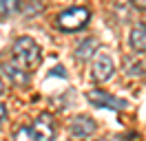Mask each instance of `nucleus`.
<instances>
[{
	"label": "nucleus",
	"mask_w": 146,
	"mask_h": 141,
	"mask_svg": "<svg viewBox=\"0 0 146 141\" xmlns=\"http://www.w3.org/2000/svg\"><path fill=\"white\" fill-rule=\"evenodd\" d=\"M93 132H95V121H93L91 117H86V115H78V117H73L71 119V134L73 137H91Z\"/></svg>",
	"instance_id": "423d86ee"
},
{
	"label": "nucleus",
	"mask_w": 146,
	"mask_h": 141,
	"mask_svg": "<svg viewBox=\"0 0 146 141\" xmlns=\"http://www.w3.org/2000/svg\"><path fill=\"white\" fill-rule=\"evenodd\" d=\"M18 9H22V5L16 2V0H0V16L13 13V11H18Z\"/></svg>",
	"instance_id": "9d476101"
},
{
	"label": "nucleus",
	"mask_w": 146,
	"mask_h": 141,
	"mask_svg": "<svg viewBox=\"0 0 146 141\" xmlns=\"http://www.w3.org/2000/svg\"><path fill=\"white\" fill-rule=\"evenodd\" d=\"M98 49V40L95 38H89V40H84L78 49H75V55H78V60H89L93 53Z\"/></svg>",
	"instance_id": "1a4fd4ad"
},
{
	"label": "nucleus",
	"mask_w": 146,
	"mask_h": 141,
	"mask_svg": "<svg viewBox=\"0 0 146 141\" xmlns=\"http://www.w3.org/2000/svg\"><path fill=\"white\" fill-rule=\"evenodd\" d=\"M113 57H111V53L106 51H98L95 53V57H93V79L95 82H109L113 77Z\"/></svg>",
	"instance_id": "20e7f679"
},
{
	"label": "nucleus",
	"mask_w": 146,
	"mask_h": 141,
	"mask_svg": "<svg viewBox=\"0 0 146 141\" xmlns=\"http://www.w3.org/2000/svg\"><path fill=\"white\" fill-rule=\"evenodd\" d=\"M89 20H91V11L86 7H71V9H64L58 16L55 24L62 31H80L89 24Z\"/></svg>",
	"instance_id": "7ed1b4c3"
},
{
	"label": "nucleus",
	"mask_w": 146,
	"mask_h": 141,
	"mask_svg": "<svg viewBox=\"0 0 146 141\" xmlns=\"http://www.w3.org/2000/svg\"><path fill=\"white\" fill-rule=\"evenodd\" d=\"M133 5H135L137 9H146V0H144V2H142V0H135V2H133Z\"/></svg>",
	"instance_id": "f8f14e48"
},
{
	"label": "nucleus",
	"mask_w": 146,
	"mask_h": 141,
	"mask_svg": "<svg viewBox=\"0 0 146 141\" xmlns=\"http://www.w3.org/2000/svg\"><path fill=\"white\" fill-rule=\"evenodd\" d=\"M58 134V126L51 115L42 113L38 117L33 126L29 128H18L13 132V141H53Z\"/></svg>",
	"instance_id": "f257e3e1"
},
{
	"label": "nucleus",
	"mask_w": 146,
	"mask_h": 141,
	"mask_svg": "<svg viewBox=\"0 0 146 141\" xmlns=\"http://www.w3.org/2000/svg\"><path fill=\"white\" fill-rule=\"evenodd\" d=\"M95 141H109V139H95Z\"/></svg>",
	"instance_id": "4468645a"
},
{
	"label": "nucleus",
	"mask_w": 146,
	"mask_h": 141,
	"mask_svg": "<svg viewBox=\"0 0 146 141\" xmlns=\"http://www.w3.org/2000/svg\"><path fill=\"white\" fill-rule=\"evenodd\" d=\"M7 119V106L5 104H0V126H2V121Z\"/></svg>",
	"instance_id": "9b49d317"
},
{
	"label": "nucleus",
	"mask_w": 146,
	"mask_h": 141,
	"mask_svg": "<svg viewBox=\"0 0 146 141\" xmlns=\"http://www.w3.org/2000/svg\"><path fill=\"white\" fill-rule=\"evenodd\" d=\"M2 90H5V86H2V79H0V93H2Z\"/></svg>",
	"instance_id": "ddd939ff"
},
{
	"label": "nucleus",
	"mask_w": 146,
	"mask_h": 141,
	"mask_svg": "<svg viewBox=\"0 0 146 141\" xmlns=\"http://www.w3.org/2000/svg\"><path fill=\"white\" fill-rule=\"evenodd\" d=\"M0 73H2L7 79H11L13 84H27V79H29V77H27V73L20 69L18 64H9V62L0 66Z\"/></svg>",
	"instance_id": "6e6552de"
},
{
	"label": "nucleus",
	"mask_w": 146,
	"mask_h": 141,
	"mask_svg": "<svg viewBox=\"0 0 146 141\" xmlns=\"http://www.w3.org/2000/svg\"><path fill=\"white\" fill-rule=\"evenodd\" d=\"M128 42L137 53H146V24L139 22V24L133 26V31L128 35Z\"/></svg>",
	"instance_id": "0eeeda50"
},
{
	"label": "nucleus",
	"mask_w": 146,
	"mask_h": 141,
	"mask_svg": "<svg viewBox=\"0 0 146 141\" xmlns=\"http://www.w3.org/2000/svg\"><path fill=\"white\" fill-rule=\"evenodd\" d=\"M86 99H89L95 108H115V110H119V108L126 106L122 99L109 95V93H104V90H89V93H86Z\"/></svg>",
	"instance_id": "39448f33"
},
{
	"label": "nucleus",
	"mask_w": 146,
	"mask_h": 141,
	"mask_svg": "<svg viewBox=\"0 0 146 141\" xmlns=\"http://www.w3.org/2000/svg\"><path fill=\"white\" fill-rule=\"evenodd\" d=\"M13 57L20 66H27V69H36L40 64V46L33 38L29 35H20L18 40L13 42Z\"/></svg>",
	"instance_id": "f03ea898"
}]
</instances>
